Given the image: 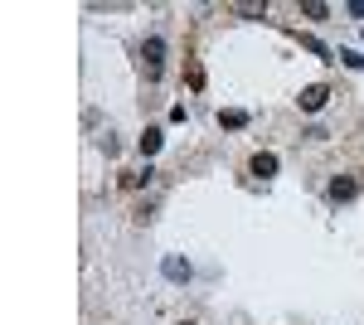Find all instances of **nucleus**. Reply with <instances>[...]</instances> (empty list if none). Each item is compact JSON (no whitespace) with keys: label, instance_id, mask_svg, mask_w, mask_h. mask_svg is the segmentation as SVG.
<instances>
[{"label":"nucleus","instance_id":"nucleus-5","mask_svg":"<svg viewBox=\"0 0 364 325\" xmlns=\"http://www.w3.org/2000/svg\"><path fill=\"white\" fill-rule=\"evenodd\" d=\"M248 170H253L258 180H268V175H277V156H272V151H258V156L248 160Z\"/></svg>","mask_w":364,"mask_h":325},{"label":"nucleus","instance_id":"nucleus-8","mask_svg":"<svg viewBox=\"0 0 364 325\" xmlns=\"http://www.w3.org/2000/svg\"><path fill=\"white\" fill-rule=\"evenodd\" d=\"M296 39H301V49H311L316 59H330V49H326V44H321L316 34H296Z\"/></svg>","mask_w":364,"mask_h":325},{"label":"nucleus","instance_id":"nucleus-10","mask_svg":"<svg viewBox=\"0 0 364 325\" xmlns=\"http://www.w3.org/2000/svg\"><path fill=\"white\" fill-rule=\"evenodd\" d=\"M233 15H243V20H263L268 5H233Z\"/></svg>","mask_w":364,"mask_h":325},{"label":"nucleus","instance_id":"nucleus-13","mask_svg":"<svg viewBox=\"0 0 364 325\" xmlns=\"http://www.w3.org/2000/svg\"><path fill=\"white\" fill-rule=\"evenodd\" d=\"M184 83H189V88H204V68L189 63V68H184Z\"/></svg>","mask_w":364,"mask_h":325},{"label":"nucleus","instance_id":"nucleus-2","mask_svg":"<svg viewBox=\"0 0 364 325\" xmlns=\"http://www.w3.org/2000/svg\"><path fill=\"white\" fill-rule=\"evenodd\" d=\"M296 103H301V112H321L326 103H330V88H326V83H306Z\"/></svg>","mask_w":364,"mask_h":325},{"label":"nucleus","instance_id":"nucleus-3","mask_svg":"<svg viewBox=\"0 0 364 325\" xmlns=\"http://www.w3.org/2000/svg\"><path fill=\"white\" fill-rule=\"evenodd\" d=\"M161 272H166V282H175V287H180V282H189V277H194V267L184 262L180 252H170V257L161 262Z\"/></svg>","mask_w":364,"mask_h":325},{"label":"nucleus","instance_id":"nucleus-9","mask_svg":"<svg viewBox=\"0 0 364 325\" xmlns=\"http://www.w3.org/2000/svg\"><path fill=\"white\" fill-rule=\"evenodd\" d=\"M301 15H306V20H326V15H330V5H321V0H306V5H301Z\"/></svg>","mask_w":364,"mask_h":325},{"label":"nucleus","instance_id":"nucleus-12","mask_svg":"<svg viewBox=\"0 0 364 325\" xmlns=\"http://www.w3.org/2000/svg\"><path fill=\"white\" fill-rule=\"evenodd\" d=\"M340 63H345V68H364V54L360 49H340Z\"/></svg>","mask_w":364,"mask_h":325},{"label":"nucleus","instance_id":"nucleus-1","mask_svg":"<svg viewBox=\"0 0 364 325\" xmlns=\"http://www.w3.org/2000/svg\"><path fill=\"white\" fill-rule=\"evenodd\" d=\"M141 63H146V83H156L161 68H166V39H161V34H146V44H141Z\"/></svg>","mask_w":364,"mask_h":325},{"label":"nucleus","instance_id":"nucleus-14","mask_svg":"<svg viewBox=\"0 0 364 325\" xmlns=\"http://www.w3.org/2000/svg\"><path fill=\"white\" fill-rule=\"evenodd\" d=\"M345 10H350V15H364V0H350Z\"/></svg>","mask_w":364,"mask_h":325},{"label":"nucleus","instance_id":"nucleus-4","mask_svg":"<svg viewBox=\"0 0 364 325\" xmlns=\"http://www.w3.org/2000/svg\"><path fill=\"white\" fill-rule=\"evenodd\" d=\"M355 195H360V185H355L350 175H335V180H330V199H335V204H350Z\"/></svg>","mask_w":364,"mask_h":325},{"label":"nucleus","instance_id":"nucleus-11","mask_svg":"<svg viewBox=\"0 0 364 325\" xmlns=\"http://www.w3.org/2000/svg\"><path fill=\"white\" fill-rule=\"evenodd\" d=\"M151 175H156V170H151V165H146V170H141V175H122V185H126V190H141V185H146V180H151Z\"/></svg>","mask_w":364,"mask_h":325},{"label":"nucleus","instance_id":"nucleus-15","mask_svg":"<svg viewBox=\"0 0 364 325\" xmlns=\"http://www.w3.org/2000/svg\"><path fill=\"white\" fill-rule=\"evenodd\" d=\"M180 325H194V321H180Z\"/></svg>","mask_w":364,"mask_h":325},{"label":"nucleus","instance_id":"nucleus-6","mask_svg":"<svg viewBox=\"0 0 364 325\" xmlns=\"http://www.w3.org/2000/svg\"><path fill=\"white\" fill-rule=\"evenodd\" d=\"M248 121H253V116H248L243 107H224V112H219V126H228V131H243Z\"/></svg>","mask_w":364,"mask_h":325},{"label":"nucleus","instance_id":"nucleus-7","mask_svg":"<svg viewBox=\"0 0 364 325\" xmlns=\"http://www.w3.org/2000/svg\"><path fill=\"white\" fill-rule=\"evenodd\" d=\"M161 141H166V136H161V126H146V131H141V156H156V151H161Z\"/></svg>","mask_w":364,"mask_h":325}]
</instances>
